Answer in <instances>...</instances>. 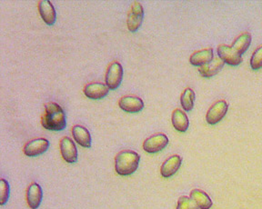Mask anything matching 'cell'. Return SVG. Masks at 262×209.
Masks as SVG:
<instances>
[{
  "mask_svg": "<svg viewBox=\"0 0 262 209\" xmlns=\"http://www.w3.org/2000/svg\"><path fill=\"white\" fill-rule=\"evenodd\" d=\"M41 125L47 130L62 131L67 127L65 112L55 102L46 104L45 113L42 115Z\"/></svg>",
  "mask_w": 262,
  "mask_h": 209,
  "instance_id": "1",
  "label": "cell"
},
{
  "mask_svg": "<svg viewBox=\"0 0 262 209\" xmlns=\"http://www.w3.org/2000/svg\"><path fill=\"white\" fill-rule=\"evenodd\" d=\"M140 156L132 150L119 152L115 158V170L119 176H130L139 168Z\"/></svg>",
  "mask_w": 262,
  "mask_h": 209,
  "instance_id": "2",
  "label": "cell"
},
{
  "mask_svg": "<svg viewBox=\"0 0 262 209\" xmlns=\"http://www.w3.org/2000/svg\"><path fill=\"white\" fill-rule=\"evenodd\" d=\"M229 105L224 99L217 100L209 107V110L206 114V121L209 125L214 126L221 122L222 119L225 118L228 113Z\"/></svg>",
  "mask_w": 262,
  "mask_h": 209,
  "instance_id": "3",
  "label": "cell"
},
{
  "mask_svg": "<svg viewBox=\"0 0 262 209\" xmlns=\"http://www.w3.org/2000/svg\"><path fill=\"white\" fill-rule=\"evenodd\" d=\"M123 68L120 63L114 61L111 63V65L106 69L105 82L107 87L111 90L117 89L122 82Z\"/></svg>",
  "mask_w": 262,
  "mask_h": 209,
  "instance_id": "4",
  "label": "cell"
},
{
  "mask_svg": "<svg viewBox=\"0 0 262 209\" xmlns=\"http://www.w3.org/2000/svg\"><path fill=\"white\" fill-rule=\"evenodd\" d=\"M144 17V9L139 1H134L131 6L127 18V29L130 32H136L141 27Z\"/></svg>",
  "mask_w": 262,
  "mask_h": 209,
  "instance_id": "5",
  "label": "cell"
},
{
  "mask_svg": "<svg viewBox=\"0 0 262 209\" xmlns=\"http://www.w3.org/2000/svg\"><path fill=\"white\" fill-rule=\"evenodd\" d=\"M168 142L169 140L167 135L163 133H157L144 141L143 149L148 154H156L167 148Z\"/></svg>",
  "mask_w": 262,
  "mask_h": 209,
  "instance_id": "6",
  "label": "cell"
},
{
  "mask_svg": "<svg viewBox=\"0 0 262 209\" xmlns=\"http://www.w3.org/2000/svg\"><path fill=\"white\" fill-rule=\"evenodd\" d=\"M217 56L222 61L227 65L231 66H237L242 64L243 59L242 56L235 51V50L225 44H221L217 45Z\"/></svg>",
  "mask_w": 262,
  "mask_h": 209,
  "instance_id": "7",
  "label": "cell"
},
{
  "mask_svg": "<svg viewBox=\"0 0 262 209\" xmlns=\"http://www.w3.org/2000/svg\"><path fill=\"white\" fill-rule=\"evenodd\" d=\"M59 148L62 157L66 162L73 164L78 161V148L71 138L68 136L62 137L59 143Z\"/></svg>",
  "mask_w": 262,
  "mask_h": 209,
  "instance_id": "8",
  "label": "cell"
},
{
  "mask_svg": "<svg viewBox=\"0 0 262 209\" xmlns=\"http://www.w3.org/2000/svg\"><path fill=\"white\" fill-rule=\"evenodd\" d=\"M49 148V140L46 138H36L25 144L23 151L26 156L34 157L44 154L45 152L48 151Z\"/></svg>",
  "mask_w": 262,
  "mask_h": 209,
  "instance_id": "9",
  "label": "cell"
},
{
  "mask_svg": "<svg viewBox=\"0 0 262 209\" xmlns=\"http://www.w3.org/2000/svg\"><path fill=\"white\" fill-rule=\"evenodd\" d=\"M119 106L127 113H139L144 108V102L139 97L125 96L119 99Z\"/></svg>",
  "mask_w": 262,
  "mask_h": 209,
  "instance_id": "10",
  "label": "cell"
},
{
  "mask_svg": "<svg viewBox=\"0 0 262 209\" xmlns=\"http://www.w3.org/2000/svg\"><path fill=\"white\" fill-rule=\"evenodd\" d=\"M84 94L88 99L98 100L102 99L107 96L110 92V88L106 84L99 82H93L88 84L84 87Z\"/></svg>",
  "mask_w": 262,
  "mask_h": 209,
  "instance_id": "11",
  "label": "cell"
},
{
  "mask_svg": "<svg viewBox=\"0 0 262 209\" xmlns=\"http://www.w3.org/2000/svg\"><path fill=\"white\" fill-rule=\"evenodd\" d=\"M181 164H182V158L179 155H173V156H169L160 168L161 176L165 178L171 177L179 171Z\"/></svg>",
  "mask_w": 262,
  "mask_h": 209,
  "instance_id": "12",
  "label": "cell"
},
{
  "mask_svg": "<svg viewBox=\"0 0 262 209\" xmlns=\"http://www.w3.org/2000/svg\"><path fill=\"white\" fill-rule=\"evenodd\" d=\"M43 198V191L40 185L33 182L29 184L28 190H27V202L28 205L31 209H37L40 205Z\"/></svg>",
  "mask_w": 262,
  "mask_h": 209,
  "instance_id": "13",
  "label": "cell"
},
{
  "mask_svg": "<svg viewBox=\"0 0 262 209\" xmlns=\"http://www.w3.org/2000/svg\"><path fill=\"white\" fill-rule=\"evenodd\" d=\"M37 9L40 14V17L47 25L52 26L55 24L57 14H56V10L54 9L53 4L50 1L40 0L38 2Z\"/></svg>",
  "mask_w": 262,
  "mask_h": 209,
  "instance_id": "14",
  "label": "cell"
},
{
  "mask_svg": "<svg viewBox=\"0 0 262 209\" xmlns=\"http://www.w3.org/2000/svg\"><path fill=\"white\" fill-rule=\"evenodd\" d=\"M214 59L213 50L211 48H208L205 50L196 51L190 56L189 62L194 66H202L209 64Z\"/></svg>",
  "mask_w": 262,
  "mask_h": 209,
  "instance_id": "15",
  "label": "cell"
},
{
  "mask_svg": "<svg viewBox=\"0 0 262 209\" xmlns=\"http://www.w3.org/2000/svg\"><path fill=\"white\" fill-rule=\"evenodd\" d=\"M72 135L75 141L80 145L82 148H89L91 147V135L86 127L80 125H76L72 128Z\"/></svg>",
  "mask_w": 262,
  "mask_h": 209,
  "instance_id": "16",
  "label": "cell"
},
{
  "mask_svg": "<svg viewBox=\"0 0 262 209\" xmlns=\"http://www.w3.org/2000/svg\"><path fill=\"white\" fill-rule=\"evenodd\" d=\"M172 126L177 131L185 133L189 127V120L188 115H186L184 111L180 108H177L172 113Z\"/></svg>",
  "mask_w": 262,
  "mask_h": 209,
  "instance_id": "17",
  "label": "cell"
},
{
  "mask_svg": "<svg viewBox=\"0 0 262 209\" xmlns=\"http://www.w3.org/2000/svg\"><path fill=\"white\" fill-rule=\"evenodd\" d=\"M189 197L201 209H210L212 206L211 198L203 190L198 189H193L189 194Z\"/></svg>",
  "mask_w": 262,
  "mask_h": 209,
  "instance_id": "18",
  "label": "cell"
},
{
  "mask_svg": "<svg viewBox=\"0 0 262 209\" xmlns=\"http://www.w3.org/2000/svg\"><path fill=\"white\" fill-rule=\"evenodd\" d=\"M224 65H225V63L222 61L221 58H214L212 61L209 63V64H207L205 66H200L199 72L204 78H211V77L216 76L223 68Z\"/></svg>",
  "mask_w": 262,
  "mask_h": 209,
  "instance_id": "19",
  "label": "cell"
},
{
  "mask_svg": "<svg viewBox=\"0 0 262 209\" xmlns=\"http://www.w3.org/2000/svg\"><path fill=\"white\" fill-rule=\"evenodd\" d=\"M251 35L249 32H243L237 38L234 40L232 45H230L238 55L242 56V54L245 53L248 49L250 48L251 44Z\"/></svg>",
  "mask_w": 262,
  "mask_h": 209,
  "instance_id": "20",
  "label": "cell"
},
{
  "mask_svg": "<svg viewBox=\"0 0 262 209\" xmlns=\"http://www.w3.org/2000/svg\"><path fill=\"white\" fill-rule=\"evenodd\" d=\"M195 98H196L195 92L191 88L187 87L183 91V93L181 94V97H180V104L182 106L183 110L186 111V112L192 110L193 107H194Z\"/></svg>",
  "mask_w": 262,
  "mask_h": 209,
  "instance_id": "21",
  "label": "cell"
},
{
  "mask_svg": "<svg viewBox=\"0 0 262 209\" xmlns=\"http://www.w3.org/2000/svg\"><path fill=\"white\" fill-rule=\"evenodd\" d=\"M250 66L253 70L260 69L262 67V45L257 48L250 58Z\"/></svg>",
  "mask_w": 262,
  "mask_h": 209,
  "instance_id": "22",
  "label": "cell"
},
{
  "mask_svg": "<svg viewBox=\"0 0 262 209\" xmlns=\"http://www.w3.org/2000/svg\"><path fill=\"white\" fill-rule=\"evenodd\" d=\"M0 188H1L0 189V205H4L8 203L9 194H10V189H9L8 181L4 178H1Z\"/></svg>",
  "mask_w": 262,
  "mask_h": 209,
  "instance_id": "23",
  "label": "cell"
},
{
  "mask_svg": "<svg viewBox=\"0 0 262 209\" xmlns=\"http://www.w3.org/2000/svg\"><path fill=\"white\" fill-rule=\"evenodd\" d=\"M176 209H201L193 202L192 199L187 196H182L178 200Z\"/></svg>",
  "mask_w": 262,
  "mask_h": 209,
  "instance_id": "24",
  "label": "cell"
}]
</instances>
